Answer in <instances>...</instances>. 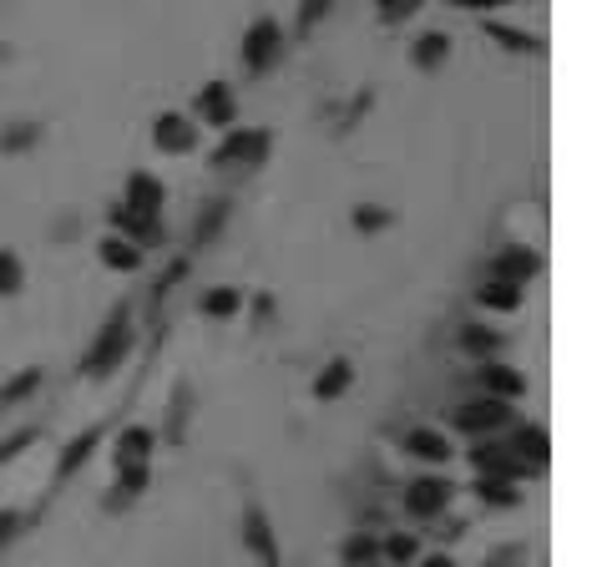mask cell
<instances>
[{
	"label": "cell",
	"mask_w": 612,
	"mask_h": 567,
	"mask_svg": "<svg viewBox=\"0 0 612 567\" xmlns=\"http://www.w3.org/2000/svg\"><path fill=\"white\" fill-rule=\"evenodd\" d=\"M197 117H208L213 127H228L234 122V97H228V87H208V92L197 97Z\"/></svg>",
	"instance_id": "obj_3"
},
{
	"label": "cell",
	"mask_w": 612,
	"mask_h": 567,
	"mask_svg": "<svg viewBox=\"0 0 612 567\" xmlns=\"http://www.w3.org/2000/svg\"><path fill=\"white\" fill-rule=\"evenodd\" d=\"M132 208H143V213H157V203H162V183H157V178H147V172H137V178H132Z\"/></svg>",
	"instance_id": "obj_5"
},
{
	"label": "cell",
	"mask_w": 612,
	"mask_h": 567,
	"mask_svg": "<svg viewBox=\"0 0 612 567\" xmlns=\"http://www.w3.org/2000/svg\"><path fill=\"white\" fill-rule=\"evenodd\" d=\"M0 290H15V259L0 253Z\"/></svg>",
	"instance_id": "obj_10"
},
{
	"label": "cell",
	"mask_w": 612,
	"mask_h": 567,
	"mask_svg": "<svg viewBox=\"0 0 612 567\" xmlns=\"http://www.w3.org/2000/svg\"><path fill=\"white\" fill-rule=\"evenodd\" d=\"M243 61L253 71H269L279 61V26L274 21H259V26L248 31V41H243Z\"/></svg>",
	"instance_id": "obj_1"
},
{
	"label": "cell",
	"mask_w": 612,
	"mask_h": 567,
	"mask_svg": "<svg viewBox=\"0 0 612 567\" xmlns=\"http://www.w3.org/2000/svg\"><path fill=\"white\" fill-rule=\"evenodd\" d=\"M410 451H420V456H445L441 435H416V441H410Z\"/></svg>",
	"instance_id": "obj_8"
},
{
	"label": "cell",
	"mask_w": 612,
	"mask_h": 567,
	"mask_svg": "<svg viewBox=\"0 0 612 567\" xmlns=\"http://www.w3.org/2000/svg\"><path fill=\"white\" fill-rule=\"evenodd\" d=\"M456 5H496V0H456Z\"/></svg>",
	"instance_id": "obj_14"
},
{
	"label": "cell",
	"mask_w": 612,
	"mask_h": 567,
	"mask_svg": "<svg viewBox=\"0 0 612 567\" xmlns=\"http://www.w3.org/2000/svg\"><path fill=\"white\" fill-rule=\"evenodd\" d=\"M208 309H213V315H223V309H234V294H213V299H208Z\"/></svg>",
	"instance_id": "obj_11"
},
{
	"label": "cell",
	"mask_w": 612,
	"mask_h": 567,
	"mask_svg": "<svg viewBox=\"0 0 612 567\" xmlns=\"http://www.w3.org/2000/svg\"><path fill=\"white\" fill-rule=\"evenodd\" d=\"M430 567H451V563H445V557H435V563H430Z\"/></svg>",
	"instance_id": "obj_15"
},
{
	"label": "cell",
	"mask_w": 612,
	"mask_h": 567,
	"mask_svg": "<svg viewBox=\"0 0 612 567\" xmlns=\"http://www.w3.org/2000/svg\"><path fill=\"white\" fill-rule=\"evenodd\" d=\"M445 501V481H416V491H410V512H435Z\"/></svg>",
	"instance_id": "obj_6"
},
{
	"label": "cell",
	"mask_w": 612,
	"mask_h": 567,
	"mask_svg": "<svg viewBox=\"0 0 612 567\" xmlns=\"http://www.w3.org/2000/svg\"><path fill=\"white\" fill-rule=\"evenodd\" d=\"M11 532H15V517H0V542L11 537Z\"/></svg>",
	"instance_id": "obj_13"
},
{
	"label": "cell",
	"mask_w": 612,
	"mask_h": 567,
	"mask_svg": "<svg viewBox=\"0 0 612 567\" xmlns=\"http://www.w3.org/2000/svg\"><path fill=\"white\" fill-rule=\"evenodd\" d=\"M325 5H329V0H309V5H304V26H309V21H314L319 11H325Z\"/></svg>",
	"instance_id": "obj_12"
},
{
	"label": "cell",
	"mask_w": 612,
	"mask_h": 567,
	"mask_svg": "<svg viewBox=\"0 0 612 567\" xmlns=\"http://www.w3.org/2000/svg\"><path fill=\"white\" fill-rule=\"evenodd\" d=\"M269 152V137L263 133H234L228 143L218 147V162H253Z\"/></svg>",
	"instance_id": "obj_2"
},
{
	"label": "cell",
	"mask_w": 612,
	"mask_h": 567,
	"mask_svg": "<svg viewBox=\"0 0 612 567\" xmlns=\"http://www.w3.org/2000/svg\"><path fill=\"white\" fill-rule=\"evenodd\" d=\"M157 143L168 147V152H183V147H193V127L168 112V117H157Z\"/></svg>",
	"instance_id": "obj_4"
},
{
	"label": "cell",
	"mask_w": 612,
	"mask_h": 567,
	"mask_svg": "<svg viewBox=\"0 0 612 567\" xmlns=\"http://www.w3.org/2000/svg\"><path fill=\"white\" fill-rule=\"evenodd\" d=\"M416 5H420V0H385L379 11H385V21H400V15H410Z\"/></svg>",
	"instance_id": "obj_9"
},
{
	"label": "cell",
	"mask_w": 612,
	"mask_h": 567,
	"mask_svg": "<svg viewBox=\"0 0 612 567\" xmlns=\"http://www.w3.org/2000/svg\"><path fill=\"white\" fill-rule=\"evenodd\" d=\"M445 56V36H420V46H416V61L420 67H435Z\"/></svg>",
	"instance_id": "obj_7"
}]
</instances>
